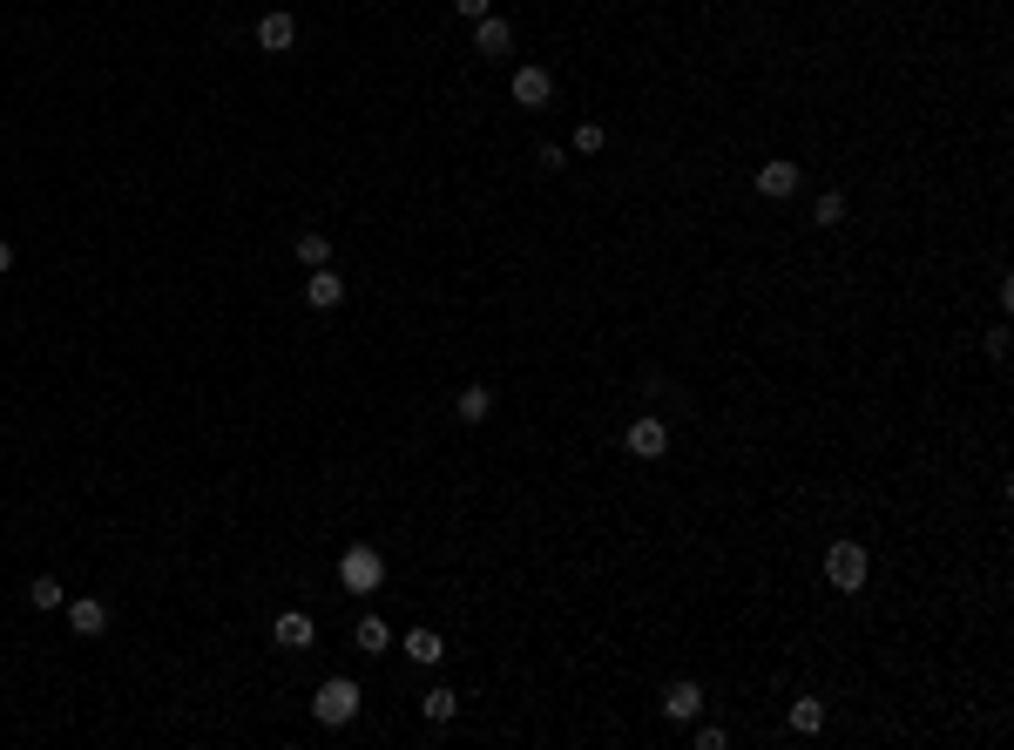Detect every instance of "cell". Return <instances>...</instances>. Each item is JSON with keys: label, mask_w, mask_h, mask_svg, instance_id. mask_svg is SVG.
<instances>
[{"label": "cell", "mask_w": 1014, "mask_h": 750, "mask_svg": "<svg viewBox=\"0 0 1014 750\" xmlns=\"http://www.w3.org/2000/svg\"><path fill=\"white\" fill-rule=\"evenodd\" d=\"M602 142H609V129H602V122H582V129H575V149H582V156H595Z\"/></svg>", "instance_id": "44dd1931"}, {"label": "cell", "mask_w": 1014, "mask_h": 750, "mask_svg": "<svg viewBox=\"0 0 1014 750\" xmlns=\"http://www.w3.org/2000/svg\"><path fill=\"white\" fill-rule=\"evenodd\" d=\"M622 446H629L636 460H663V453H670V426H663L656 413H643L629 433H622Z\"/></svg>", "instance_id": "277c9868"}, {"label": "cell", "mask_w": 1014, "mask_h": 750, "mask_svg": "<svg viewBox=\"0 0 1014 750\" xmlns=\"http://www.w3.org/2000/svg\"><path fill=\"white\" fill-rule=\"evenodd\" d=\"M474 55H487V61L514 55V28H507L501 14H480V21H474Z\"/></svg>", "instance_id": "ba28073f"}, {"label": "cell", "mask_w": 1014, "mask_h": 750, "mask_svg": "<svg viewBox=\"0 0 1014 750\" xmlns=\"http://www.w3.org/2000/svg\"><path fill=\"white\" fill-rule=\"evenodd\" d=\"M724 744H731V737H724L717 723H704V730H697V750H724Z\"/></svg>", "instance_id": "7402d4cb"}, {"label": "cell", "mask_w": 1014, "mask_h": 750, "mask_svg": "<svg viewBox=\"0 0 1014 750\" xmlns=\"http://www.w3.org/2000/svg\"><path fill=\"white\" fill-rule=\"evenodd\" d=\"M399 649H406V656H413V663H420V669H433V663H440V656H447V642L433 636V629H413V636L399 642Z\"/></svg>", "instance_id": "9a60e30c"}, {"label": "cell", "mask_w": 1014, "mask_h": 750, "mask_svg": "<svg viewBox=\"0 0 1014 750\" xmlns=\"http://www.w3.org/2000/svg\"><path fill=\"white\" fill-rule=\"evenodd\" d=\"M487 413H494V386H467V392H460V419H467V426H480Z\"/></svg>", "instance_id": "d6986e66"}, {"label": "cell", "mask_w": 1014, "mask_h": 750, "mask_svg": "<svg viewBox=\"0 0 1014 750\" xmlns=\"http://www.w3.org/2000/svg\"><path fill=\"white\" fill-rule=\"evenodd\" d=\"M305 305L311 311H338V305H345V278H338L332 264H318V271L305 278Z\"/></svg>", "instance_id": "9c48e42d"}, {"label": "cell", "mask_w": 1014, "mask_h": 750, "mask_svg": "<svg viewBox=\"0 0 1014 750\" xmlns=\"http://www.w3.org/2000/svg\"><path fill=\"white\" fill-rule=\"evenodd\" d=\"M507 95H514L521 109H548V102H555V75H548V68H514Z\"/></svg>", "instance_id": "5b68a950"}, {"label": "cell", "mask_w": 1014, "mask_h": 750, "mask_svg": "<svg viewBox=\"0 0 1014 750\" xmlns=\"http://www.w3.org/2000/svg\"><path fill=\"white\" fill-rule=\"evenodd\" d=\"M311 717L325 723V730H345V723L359 717V683L352 676H325L318 696H311Z\"/></svg>", "instance_id": "6da1fadb"}, {"label": "cell", "mask_w": 1014, "mask_h": 750, "mask_svg": "<svg viewBox=\"0 0 1014 750\" xmlns=\"http://www.w3.org/2000/svg\"><path fill=\"white\" fill-rule=\"evenodd\" d=\"M453 710H460V696H453V690H440V683H433V690L420 696V717H426V723H453Z\"/></svg>", "instance_id": "e0dca14e"}, {"label": "cell", "mask_w": 1014, "mask_h": 750, "mask_svg": "<svg viewBox=\"0 0 1014 750\" xmlns=\"http://www.w3.org/2000/svg\"><path fill=\"white\" fill-rule=\"evenodd\" d=\"M257 48H264V55H291V48H298V21H291L284 7H271V14L257 21Z\"/></svg>", "instance_id": "52a82bcc"}, {"label": "cell", "mask_w": 1014, "mask_h": 750, "mask_svg": "<svg viewBox=\"0 0 1014 750\" xmlns=\"http://www.w3.org/2000/svg\"><path fill=\"white\" fill-rule=\"evenodd\" d=\"M298 264H305V271L332 264V237H325V230H305V237H298Z\"/></svg>", "instance_id": "ac0fdd59"}, {"label": "cell", "mask_w": 1014, "mask_h": 750, "mask_svg": "<svg viewBox=\"0 0 1014 750\" xmlns=\"http://www.w3.org/2000/svg\"><path fill=\"white\" fill-rule=\"evenodd\" d=\"M311 636H318V629H311V615H298V609H284L278 622H271V642H278V649H311Z\"/></svg>", "instance_id": "8fae6325"}, {"label": "cell", "mask_w": 1014, "mask_h": 750, "mask_svg": "<svg viewBox=\"0 0 1014 750\" xmlns=\"http://www.w3.org/2000/svg\"><path fill=\"white\" fill-rule=\"evenodd\" d=\"M791 730H798V737H818V730H825V703H818V696H798V703H791Z\"/></svg>", "instance_id": "2e32d148"}, {"label": "cell", "mask_w": 1014, "mask_h": 750, "mask_svg": "<svg viewBox=\"0 0 1014 750\" xmlns=\"http://www.w3.org/2000/svg\"><path fill=\"white\" fill-rule=\"evenodd\" d=\"M0 271H14V250H7V244H0Z\"/></svg>", "instance_id": "cb8c5ba5"}, {"label": "cell", "mask_w": 1014, "mask_h": 750, "mask_svg": "<svg viewBox=\"0 0 1014 750\" xmlns=\"http://www.w3.org/2000/svg\"><path fill=\"white\" fill-rule=\"evenodd\" d=\"M68 629H75V636H102V629H109V602H102V595H75V602H68Z\"/></svg>", "instance_id": "30bf717a"}, {"label": "cell", "mask_w": 1014, "mask_h": 750, "mask_svg": "<svg viewBox=\"0 0 1014 750\" xmlns=\"http://www.w3.org/2000/svg\"><path fill=\"white\" fill-rule=\"evenodd\" d=\"M453 7H460L467 21H480V14H487V0H453Z\"/></svg>", "instance_id": "603a6c76"}, {"label": "cell", "mask_w": 1014, "mask_h": 750, "mask_svg": "<svg viewBox=\"0 0 1014 750\" xmlns=\"http://www.w3.org/2000/svg\"><path fill=\"white\" fill-rule=\"evenodd\" d=\"M28 609H41V615L68 609V588H61L55 575H34V582H28Z\"/></svg>", "instance_id": "4fadbf2b"}, {"label": "cell", "mask_w": 1014, "mask_h": 750, "mask_svg": "<svg viewBox=\"0 0 1014 750\" xmlns=\"http://www.w3.org/2000/svg\"><path fill=\"white\" fill-rule=\"evenodd\" d=\"M663 717H670V723H697V717H704V683L676 676L670 690H663Z\"/></svg>", "instance_id": "8992f818"}, {"label": "cell", "mask_w": 1014, "mask_h": 750, "mask_svg": "<svg viewBox=\"0 0 1014 750\" xmlns=\"http://www.w3.org/2000/svg\"><path fill=\"white\" fill-rule=\"evenodd\" d=\"M352 642H359L366 656H386V649H393V629H386V615H366V622L352 629Z\"/></svg>", "instance_id": "5bb4252c"}, {"label": "cell", "mask_w": 1014, "mask_h": 750, "mask_svg": "<svg viewBox=\"0 0 1014 750\" xmlns=\"http://www.w3.org/2000/svg\"><path fill=\"white\" fill-rule=\"evenodd\" d=\"M825 582L839 595H859L866 588V541H832L825 548Z\"/></svg>", "instance_id": "7a4b0ae2"}, {"label": "cell", "mask_w": 1014, "mask_h": 750, "mask_svg": "<svg viewBox=\"0 0 1014 750\" xmlns=\"http://www.w3.org/2000/svg\"><path fill=\"white\" fill-rule=\"evenodd\" d=\"M791 190H798V163H758V196L785 203Z\"/></svg>", "instance_id": "7c38bea8"}, {"label": "cell", "mask_w": 1014, "mask_h": 750, "mask_svg": "<svg viewBox=\"0 0 1014 750\" xmlns=\"http://www.w3.org/2000/svg\"><path fill=\"white\" fill-rule=\"evenodd\" d=\"M812 223H818V230H832V223H845V196H839V190H825V196L812 203Z\"/></svg>", "instance_id": "ffe728a7"}, {"label": "cell", "mask_w": 1014, "mask_h": 750, "mask_svg": "<svg viewBox=\"0 0 1014 750\" xmlns=\"http://www.w3.org/2000/svg\"><path fill=\"white\" fill-rule=\"evenodd\" d=\"M338 582L352 588V595H372V588L386 582V555H379V548H366V541H359V548H345V561H338Z\"/></svg>", "instance_id": "3957f363"}]
</instances>
